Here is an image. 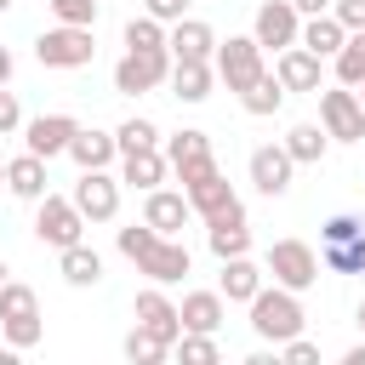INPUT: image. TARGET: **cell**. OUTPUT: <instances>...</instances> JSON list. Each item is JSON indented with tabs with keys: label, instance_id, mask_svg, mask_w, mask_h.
<instances>
[{
	"label": "cell",
	"instance_id": "obj_1",
	"mask_svg": "<svg viewBox=\"0 0 365 365\" xmlns=\"http://www.w3.org/2000/svg\"><path fill=\"white\" fill-rule=\"evenodd\" d=\"M114 245H120V257H131V262H137V274H148L154 285H177V279L194 268L188 245H182L177 234H154L148 222L120 228V234H114Z\"/></svg>",
	"mask_w": 365,
	"mask_h": 365
},
{
	"label": "cell",
	"instance_id": "obj_2",
	"mask_svg": "<svg viewBox=\"0 0 365 365\" xmlns=\"http://www.w3.org/2000/svg\"><path fill=\"white\" fill-rule=\"evenodd\" d=\"M0 336H6V348H17V354H29V348L46 336L34 285H23V279H6V285H0Z\"/></svg>",
	"mask_w": 365,
	"mask_h": 365
},
{
	"label": "cell",
	"instance_id": "obj_3",
	"mask_svg": "<svg viewBox=\"0 0 365 365\" xmlns=\"http://www.w3.org/2000/svg\"><path fill=\"white\" fill-rule=\"evenodd\" d=\"M251 308V331L262 336V342H285V336H297L302 331V291H285V285H257V297L245 302Z\"/></svg>",
	"mask_w": 365,
	"mask_h": 365
},
{
	"label": "cell",
	"instance_id": "obj_4",
	"mask_svg": "<svg viewBox=\"0 0 365 365\" xmlns=\"http://www.w3.org/2000/svg\"><path fill=\"white\" fill-rule=\"evenodd\" d=\"M34 57H40V68H86L97 57V40L80 23H57V29H40Z\"/></svg>",
	"mask_w": 365,
	"mask_h": 365
},
{
	"label": "cell",
	"instance_id": "obj_5",
	"mask_svg": "<svg viewBox=\"0 0 365 365\" xmlns=\"http://www.w3.org/2000/svg\"><path fill=\"white\" fill-rule=\"evenodd\" d=\"M34 240H40V245H51V251H63V245L86 240V217H80V205L46 188V194L34 200Z\"/></svg>",
	"mask_w": 365,
	"mask_h": 365
},
{
	"label": "cell",
	"instance_id": "obj_6",
	"mask_svg": "<svg viewBox=\"0 0 365 365\" xmlns=\"http://www.w3.org/2000/svg\"><path fill=\"white\" fill-rule=\"evenodd\" d=\"M211 68H217V80L240 97L268 63H262V46L251 40V34H228V40H217V51H211Z\"/></svg>",
	"mask_w": 365,
	"mask_h": 365
},
{
	"label": "cell",
	"instance_id": "obj_7",
	"mask_svg": "<svg viewBox=\"0 0 365 365\" xmlns=\"http://www.w3.org/2000/svg\"><path fill=\"white\" fill-rule=\"evenodd\" d=\"M319 125L331 143H365V108L354 97V86H319Z\"/></svg>",
	"mask_w": 365,
	"mask_h": 365
},
{
	"label": "cell",
	"instance_id": "obj_8",
	"mask_svg": "<svg viewBox=\"0 0 365 365\" xmlns=\"http://www.w3.org/2000/svg\"><path fill=\"white\" fill-rule=\"evenodd\" d=\"M268 274H274V285H285V291H308V285L319 279V251H314L308 240H274V245H268Z\"/></svg>",
	"mask_w": 365,
	"mask_h": 365
},
{
	"label": "cell",
	"instance_id": "obj_9",
	"mask_svg": "<svg viewBox=\"0 0 365 365\" xmlns=\"http://www.w3.org/2000/svg\"><path fill=\"white\" fill-rule=\"evenodd\" d=\"M171 80V51L165 46H154V51H125L120 63H114V91H125V97H143V91H154V86H165Z\"/></svg>",
	"mask_w": 365,
	"mask_h": 365
},
{
	"label": "cell",
	"instance_id": "obj_10",
	"mask_svg": "<svg viewBox=\"0 0 365 365\" xmlns=\"http://www.w3.org/2000/svg\"><path fill=\"white\" fill-rule=\"evenodd\" d=\"M297 34H302V17H297L291 0H262V6H257L251 40H257L262 51H285V46H297Z\"/></svg>",
	"mask_w": 365,
	"mask_h": 365
},
{
	"label": "cell",
	"instance_id": "obj_11",
	"mask_svg": "<svg viewBox=\"0 0 365 365\" xmlns=\"http://www.w3.org/2000/svg\"><path fill=\"white\" fill-rule=\"evenodd\" d=\"M68 200L80 205L86 222H114V217H120V177H108V171H80V182H74Z\"/></svg>",
	"mask_w": 365,
	"mask_h": 365
},
{
	"label": "cell",
	"instance_id": "obj_12",
	"mask_svg": "<svg viewBox=\"0 0 365 365\" xmlns=\"http://www.w3.org/2000/svg\"><path fill=\"white\" fill-rule=\"evenodd\" d=\"M165 165L182 177V188H188L194 177L217 171V160H211V137H205V131H171V137H165Z\"/></svg>",
	"mask_w": 365,
	"mask_h": 365
},
{
	"label": "cell",
	"instance_id": "obj_13",
	"mask_svg": "<svg viewBox=\"0 0 365 365\" xmlns=\"http://www.w3.org/2000/svg\"><path fill=\"white\" fill-rule=\"evenodd\" d=\"M245 171H251V182H257V194H268V200H279V194L291 188V171H297V160L285 154V143H262V148H251V160H245Z\"/></svg>",
	"mask_w": 365,
	"mask_h": 365
},
{
	"label": "cell",
	"instance_id": "obj_14",
	"mask_svg": "<svg viewBox=\"0 0 365 365\" xmlns=\"http://www.w3.org/2000/svg\"><path fill=\"white\" fill-rule=\"evenodd\" d=\"M274 80L285 91H319L325 86V57H314L308 46H285V51H274Z\"/></svg>",
	"mask_w": 365,
	"mask_h": 365
},
{
	"label": "cell",
	"instance_id": "obj_15",
	"mask_svg": "<svg viewBox=\"0 0 365 365\" xmlns=\"http://www.w3.org/2000/svg\"><path fill=\"white\" fill-rule=\"evenodd\" d=\"M131 319H137L143 331H154L160 342H177V336H182V314H177V302H171L160 285L137 291V302H131Z\"/></svg>",
	"mask_w": 365,
	"mask_h": 365
},
{
	"label": "cell",
	"instance_id": "obj_16",
	"mask_svg": "<svg viewBox=\"0 0 365 365\" xmlns=\"http://www.w3.org/2000/svg\"><path fill=\"white\" fill-rule=\"evenodd\" d=\"M74 131H80V120H74V114H40V120H29V125H23V143H29V154L57 160V154H68Z\"/></svg>",
	"mask_w": 365,
	"mask_h": 365
},
{
	"label": "cell",
	"instance_id": "obj_17",
	"mask_svg": "<svg viewBox=\"0 0 365 365\" xmlns=\"http://www.w3.org/2000/svg\"><path fill=\"white\" fill-rule=\"evenodd\" d=\"M143 222H148L154 234H177V228L194 222V205H188V194H177V188H148V194H143Z\"/></svg>",
	"mask_w": 365,
	"mask_h": 365
},
{
	"label": "cell",
	"instance_id": "obj_18",
	"mask_svg": "<svg viewBox=\"0 0 365 365\" xmlns=\"http://www.w3.org/2000/svg\"><path fill=\"white\" fill-rule=\"evenodd\" d=\"M205 245H211V257H217V262H222V257H245V251H251L245 205H228L222 217H211V222H205Z\"/></svg>",
	"mask_w": 365,
	"mask_h": 365
},
{
	"label": "cell",
	"instance_id": "obj_19",
	"mask_svg": "<svg viewBox=\"0 0 365 365\" xmlns=\"http://www.w3.org/2000/svg\"><path fill=\"white\" fill-rule=\"evenodd\" d=\"M165 51H171V63L211 57V51H217V34H211V23H200V17H177V23L165 29Z\"/></svg>",
	"mask_w": 365,
	"mask_h": 365
},
{
	"label": "cell",
	"instance_id": "obj_20",
	"mask_svg": "<svg viewBox=\"0 0 365 365\" xmlns=\"http://www.w3.org/2000/svg\"><path fill=\"white\" fill-rule=\"evenodd\" d=\"M182 194H188V205H194V217H200V222H211V217H222L228 205H240V194L228 188V177H222V171H205V177H194Z\"/></svg>",
	"mask_w": 365,
	"mask_h": 365
},
{
	"label": "cell",
	"instance_id": "obj_21",
	"mask_svg": "<svg viewBox=\"0 0 365 365\" xmlns=\"http://www.w3.org/2000/svg\"><path fill=\"white\" fill-rule=\"evenodd\" d=\"M68 160H74L80 171H108V165L120 160V143H114V131H97V125L86 131V125H80L74 143H68Z\"/></svg>",
	"mask_w": 365,
	"mask_h": 365
},
{
	"label": "cell",
	"instance_id": "obj_22",
	"mask_svg": "<svg viewBox=\"0 0 365 365\" xmlns=\"http://www.w3.org/2000/svg\"><path fill=\"white\" fill-rule=\"evenodd\" d=\"M217 86V68L211 57H188V63H171V97L177 103H205Z\"/></svg>",
	"mask_w": 365,
	"mask_h": 365
},
{
	"label": "cell",
	"instance_id": "obj_23",
	"mask_svg": "<svg viewBox=\"0 0 365 365\" xmlns=\"http://www.w3.org/2000/svg\"><path fill=\"white\" fill-rule=\"evenodd\" d=\"M165 171H171V165H165V148H160V143H154V148H131V154H120V182H131V188H143V194L160 188Z\"/></svg>",
	"mask_w": 365,
	"mask_h": 365
},
{
	"label": "cell",
	"instance_id": "obj_24",
	"mask_svg": "<svg viewBox=\"0 0 365 365\" xmlns=\"http://www.w3.org/2000/svg\"><path fill=\"white\" fill-rule=\"evenodd\" d=\"M257 285H262V268L251 262V251H245V257H222V274H217L222 302H251Z\"/></svg>",
	"mask_w": 365,
	"mask_h": 365
},
{
	"label": "cell",
	"instance_id": "obj_25",
	"mask_svg": "<svg viewBox=\"0 0 365 365\" xmlns=\"http://www.w3.org/2000/svg\"><path fill=\"white\" fill-rule=\"evenodd\" d=\"M177 314H182V331H211L217 336V325L228 319V302H222V291H188L177 302Z\"/></svg>",
	"mask_w": 365,
	"mask_h": 365
},
{
	"label": "cell",
	"instance_id": "obj_26",
	"mask_svg": "<svg viewBox=\"0 0 365 365\" xmlns=\"http://www.w3.org/2000/svg\"><path fill=\"white\" fill-rule=\"evenodd\" d=\"M285 97H291V91L274 80V68H262V74L240 91V108H245L251 120H268V114H279V108H285Z\"/></svg>",
	"mask_w": 365,
	"mask_h": 365
},
{
	"label": "cell",
	"instance_id": "obj_27",
	"mask_svg": "<svg viewBox=\"0 0 365 365\" xmlns=\"http://www.w3.org/2000/svg\"><path fill=\"white\" fill-rule=\"evenodd\" d=\"M57 274H63L68 285H80V291H86V285H97V279H103V257H97L86 240H74V245H63V251H57Z\"/></svg>",
	"mask_w": 365,
	"mask_h": 365
},
{
	"label": "cell",
	"instance_id": "obj_28",
	"mask_svg": "<svg viewBox=\"0 0 365 365\" xmlns=\"http://www.w3.org/2000/svg\"><path fill=\"white\" fill-rule=\"evenodd\" d=\"M342 40H348V29H342L331 11H319V17H302V34H297V46H308L314 57H336V51H342Z\"/></svg>",
	"mask_w": 365,
	"mask_h": 365
},
{
	"label": "cell",
	"instance_id": "obj_29",
	"mask_svg": "<svg viewBox=\"0 0 365 365\" xmlns=\"http://www.w3.org/2000/svg\"><path fill=\"white\" fill-rule=\"evenodd\" d=\"M6 188L17 194V200H40L46 194V160L40 154H17V160H6Z\"/></svg>",
	"mask_w": 365,
	"mask_h": 365
},
{
	"label": "cell",
	"instance_id": "obj_30",
	"mask_svg": "<svg viewBox=\"0 0 365 365\" xmlns=\"http://www.w3.org/2000/svg\"><path fill=\"white\" fill-rule=\"evenodd\" d=\"M319 268L331 274H365V228L348 240H319Z\"/></svg>",
	"mask_w": 365,
	"mask_h": 365
},
{
	"label": "cell",
	"instance_id": "obj_31",
	"mask_svg": "<svg viewBox=\"0 0 365 365\" xmlns=\"http://www.w3.org/2000/svg\"><path fill=\"white\" fill-rule=\"evenodd\" d=\"M325 148H331V137H325V125H314V120L291 125V137H285V154H291L297 165H319Z\"/></svg>",
	"mask_w": 365,
	"mask_h": 365
},
{
	"label": "cell",
	"instance_id": "obj_32",
	"mask_svg": "<svg viewBox=\"0 0 365 365\" xmlns=\"http://www.w3.org/2000/svg\"><path fill=\"white\" fill-rule=\"evenodd\" d=\"M331 68H336L342 86H359V80H365V29H354V34L342 40V51L331 57Z\"/></svg>",
	"mask_w": 365,
	"mask_h": 365
},
{
	"label": "cell",
	"instance_id": "obj_33",
	"mask_svg": "<svg viewBox=\"0 0 365 365\" xmlns=\"http://www.w3.org/2000/svg\"><path fill=\"white\" fill-rule=\"evenodd\" d=\"M125 359H131V365H160V359H171V342H160L154 331L131 325V331H125Z\"/></svg>",
	"mask_w": 365,
	"mask_h": 365
},
{
	"label": "cell",
	"instance_id": "obj_34",
	"mask_svg": "<svg viewBox=\"0 0 365 365\" xmlns=\"http://www.w3.org/2000/svg\"><path fill=\"white\" fill-rule=\"evenodd\" d=\"M154 46H165V23L160 17H131L125 23V51H154Z\"/></svg>",
	"mask_w": 365,
	"mask_h": 365
},
{
	"label": "cell",
	"instance_id": "obj_35",
	"mask_svg": "<svg viewBox=\"0 0 365 365\" xmlns=\"http://www.w3.org/2000/svg\"><path fill=\"white\" fill-rule=\"evenodd\" d=\"M114 143H120V154H131V148H154V143H160V125L143 120V114H131V120L114 131Z\"/></svg>",
	"mask_w": 365,
	"mask_h": 365
},
{
	"label": "cell",
	"instance_id": "obj_36",
	"mask_svg": "<svg viewBox=\"0 0 365 365\" xmlns=\"http://www.w3.org/2000/svg\"><path fill=\"white\" fill-rule=\"evenodd\" d=\"M171 348H177L188 365H217V336H211V331H182Z\"/></svg>",
	"mask_w": 365,
	"mask_h": 365
},
{
	"label": "cell",
	"instance_id": "obj_37",
	"mask_svg": "<svg viewBox=\"0 0 365 365\" xmlns=\"http://www.w3.org/2000/svg\"><path fill=\"white\" fill-rule=\"evenodd\" d=\"M46 6H51L57 23H80V29L97 23V0H46Z\"/></svg>",
	"mask_w": 365,
	"mask_h": 365
},
{
	"label": "cell",
	"instance_id": "obj_38",
	"mask_svg": "<svg viewBox=\"0 0 365 365\" xmlns=\"http://www.w3.org/2000/svg\"><path fill=\"white\" fill-rule=\"evenodd\" d=\"M274 354L285 359V365H319V348L297 331V336H285V342H274Z\"/></svg>",
	"mask_w": 365,
	"mask_h": 365
},
{
	"label": "cell",
	"instance_id": "obj_39",
	"mask_svg": "<svg viewBox=\"0 0 365 365\" xmlns=\"http://www.w3.org/2000/svg\"><path fill=\"white\" fill-rule=\"evenodd\" d=\"M359 228H365V217L336 211V217H325V222H319V240H348V234H359Z\"/></svg>",
	"mask_w": 365,
	"mask_h": 365
},
{
	"label": "cell",
	"instance_id": "obj_40",
	"mask_svg": "<svg viewBox=\"0 0 365 365\" xmlns=\"http://www.w3.org/2000/svg\"><path fill=\"white\" fill-rule=\"evenodd\" d=\"M331 17L354 34V29H365V0H331Z\"/></svg>",
	"mask_w": 365,
	"mask_h": 365
},
{
	"label": "cell",
	"instance_id": "obj_41",
	"mask_svg": "<svg viewBox=\"0 0 365 365\" xmlns=\"http://www.w3.org/2000/svg\"><path fill=\"white\" fill-rule=\"evenodd\" d=\"M17 125H23V103H17V91L0 86V137H11Z\"/></svg>",
	"mask_w": 365,
	"mask_h": 365
},
{
	"label": "cell",
	"instance_id": "obj_42",
	"mask_svg": "<svg viewBox=\"0 0 365 365\" xmlns=\"http://www.w3.org/2000/svg\"><path fill=\"white\" fill-rule=\"evenodd\" d=\"M143 11L160 23H177V17H188V0H143Z\"/></svg>",
	"mask_w": 365,
	"mask_h": 365
},
{
	"label": "cell",
	"instance_id": "obj_43",
	"mask_svg": "<svg viewBox=\"0 0 365 365\" xmlns=\"http://www.w3.org/2000/svg\"><path fill=\"white\" fill-rule=\"evenodd\" d=\"M297 6V17H319V11H331V0H291Z\"/></svg>",
	"mask_w": 365,
	"mask_h": 365
},
{
	"label": "cell",
	"instance_id": "obj_44",
	"mask_svg": "<svg viewBox=\"0 0 365 365\" xmlns=\"http://www.w3.org/2000/svg\"><path fill=\"white\" fill-rule=\"evenodd\" d=\"M11 68H17V57H11L6 46H0V86H11Z\"/></svg>",
	"mask_w": 365,
	"mask_h": 365
},
{
	"label": "cell",
	"instance_id": "obj_45",
	"mask_svg": "<svg viewBox=\"0 0 365 365\" xmlns=\"http://www.w3.org/2000/svg\"><path fill=\"white\" fill-rule=\"evenodd\" d=\"M342 365H365V342H354V348L342 354Z\"/></svg>",
	"mask_w": 365,
	"mask_h": 365
},
{
	"label": "cell",
	"instance_id": "obj_46",
	"mask_svg": "<svg viewBox=\"0 0 365 365\" xmlns=\"http://www.w3.org/2000/svg\"><path fill=\"white\" fill-rule=\"evenodd\" d=\"M354 97H359V108H365V80H359V86H354Z\"/></svg>",
	"mask_w": 365,
	"mask_h": 365
},
{
	"label": "cell",
	"instance_id": "obj_47",
	"mask_svg": "<svg viewBox=\"0 0 365 365\" xmlns=\"http://www.w3.org/2000/svg\"><path fill=\"white\" fill-rule=\"evenodd\" d=\"M354 319H359V331H365V302H359V314H354Z\"/></svg>",
	"mask_w": 365,
	"mask_h": 365
},
{
	"label": "cell",
	"instance_id": "obj_48",
	"mask_svg": "<svg viewBox=\"0 0 365 365\" xmlns=\"http://www.w3.org/2000/svg\"><path fill=\"white\" fill-rule=\"evenodd\" d=\"M11 6H17V0H0V11H11Z\"/></svg>",
	"mask_w": 365,
	"mask_h": 365
},
{
	"label": "cell",
	"instance_id": "obj_49",
	"mask_svg": "<svg viewBox=\"0 0 365 365\" xmlns=\"http://www.w3.org/2000/svg\"><path fill=\"white\" fill-rule=\"evenodd\" d=\"M0 285H6V262H0Z\"/></svg>",
	"mask_w": 365,
	"mask_h": 365
},
{
	"label": "cell",
	"instance_id": "obj_50",
	"mask_svg": "<svg viewBox=\"0 0 365 365\" xmlns=\"http://www.w3.org/2000/svg\"><path fill=\"white\" fill-rule=\"evenodd\" d=\"M0 182H6V160H0Z\"/></svg>",
	"mask_w": 365,
	"mask_h": 365
}]
</instances>
